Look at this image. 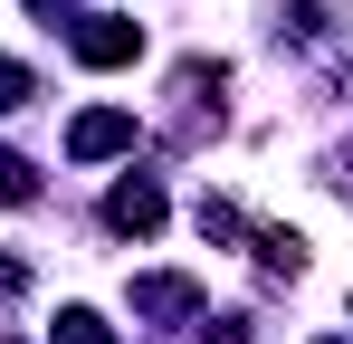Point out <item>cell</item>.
<instances>
[{
  "label": "cell",
  "instance_id": "6da1fadb",
  "mask_svg": "<svg viewBox=\"0 0 353 344\" xmlns=\"http://www.w3.org/2000/svg\"><path fill=\"white\" fill-rule=\"evenodd\" d=\"M67 48L86 57V67H134V57H143V19H124V10H86V19L67 29Z\"/></svg>",
  "mask_w": 353,
  "mask_h": 344
},
{
  "label": "cell",
  "instance_id": "7a4b0ae2",
  "mask_svg": "<svg viewBox=\"0 0 353 344\" xmlns=\"http://www.w3.org/2000/svg\"><path fill=\"white\" fill-rule=\"evenodd\" d=\"M163 211H172V201H163V182H153V172H124L115 191H105V229H124V239H153Z\"/></svg>",
  "mask_w": 353,
  "mask_h": 344
},
{
  "label": "cell",
  "instance_id": "3957f363",
  "mask_svg": "<svg viewBox=\"0 0 353 344\" xmlns=\"http://www.w3.org/2000/svg\"><path fill=\"white\" fill-rule=\"evenodd\" d=\"M67 153H77V163L134 153V115H124V106H96V115H77V124H67Z\"/></svg>",
  "mask_w": 353,
  "mask_h": 344
},
{
  "label": "cell",
  "instance_id": "277c9868",
  "mask_svg": "<svg viewBox=\"0 0 353 344\" xmlns=\"http://www.w3.org/2000/svg\"><path fill=\"white\" fill-rule=\"evenodd\" d=\"M134 316H201V278H134Z\"/></svg>",
  "mask_w": 353,
  "mask_h": 344
},
{
  "label": "cell",
  "instance_id": "5b68a950",
  "mask_svg": "<svg viewBox=\"0 0 353 344\" xmlns=\"http://www.w3.org/2000/svg\"><path fill=\"white\" fill-rule=\"evenodd\" d=\"M39 201V163L29 153H0V211H29Z\"/></svg>",
  "mask_w": 353,
  "mask_h": 344
},
{
  "label": "cell",
  "instance_id": "8992f818",
  "mask_svg": "<svg viewBox=\"0 0 353 344\" xmlns=\"http://www.w3.org/2000/svg\"><path fill=\"white\" fill-rule=\"evenodd\" d=\"M258 268H268V278H296V268H305V239H296V229H258Z\"/></svg>",
  "mask_w": 353,
  "mask_h": 344
},
{
  "label": "cell",
  "instance_id": "52a82bcc",
  "mask_svg": "<svg viewBox=\"0 0 353 344\" xmlns=\"http://www.w3.org/2000/svg\"><path fill=\"white\" fill-rule=\"evenodd\" d=\"M58 344H115V335H105L96 306H67V316H58Z\"/></svg>",
  "mask_w": 353,
  "mask_h": 344
},
{
  "label": "cell",
  "instance_id": "ba28073f",
  "mask_svg": "<svg viewBox=\"0 0 353 344\" xmlns=\"http://www.w3.org/2000/svg\"><path fill=\"white\" fill-rule=\"evenodd\" d=\"M29 96H39V77H29L19 57H0V115H19V106H29Z\"/></svg>",
  "mask_w": 353,
  "mask_h": 344
},
{
  "label": "cell",
  "instance_id": "9c48e42d",
  "mask_svg": "<svg viewBox=\"0 0 353 344\" xmlns=\"http://www.w3.org/2000/svg\"><path fill=\"white\" fill-rule=\"evenodd\" d=\"M201 239H239V211H230V201H201Z\"/></svg>",
  "mask_w": 353,
  "mask_h": 344
},
{
  "label": "cell",
  "instance_id": "30bf717a",
  "mask_svg": "<svg viewBox=\"0 0 353 344\" xmlns=\"http://www.w3.org/2000/svg\"><path fill=\"white\" fill-rule=\"evenodd\" d=\"M201 344H248V316H220V325H201Z\"/></svg>",
  "mask_w": 353,
  "mask_h": 344
},
{
  "label": "cell",
  "instance_id": "8fae6325",
  "mask_svg": "<svg viewBox=\"0 0 353 344\" xmlns=\"http://www.w3.org/2000/svg\"><path fill=\"white\" fill-rule=\"evenodd\" d=\"M29 10H39L48 29H58V19H77V0H29Z\"/></svg>",
  "mask_w": 353,
  "mask_h": 344
},
{
  "label": "cell",
  "instance_id": "7c38bea8",
  "mask_svg": "<svg viewBox=\"0 0 353 344\" xmlns=\"http://www.w3.org/2000/svg\"><path fill=\"white\" fill-rule=\"evenodd\" d=\"M0 344H19V335H0Z\"/></svg>",
  "mask_w": 353,
  "mask_h": 344
},
{
  "label": "cell",
  "instance_id": "4fadbf2b",
  "mask_svg": "<svg viewBox=\"0 0 353 344\" xmlns=\"http://www.w3.org/2000/svg\"><path fill=\"white\" fill-rule=\"evenodd\" d=\"M325 344H334V335H325Z\"/></svg>",
  "mask_w": 353,
  "mask_h": 344
}]
</instances>
